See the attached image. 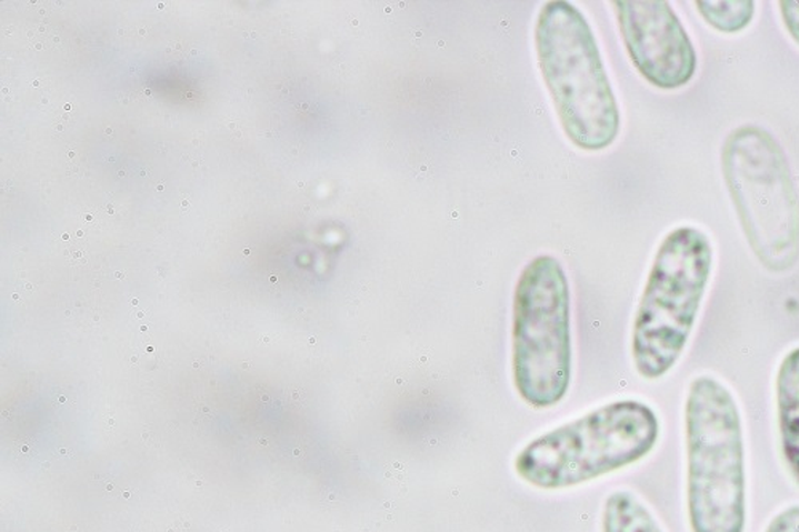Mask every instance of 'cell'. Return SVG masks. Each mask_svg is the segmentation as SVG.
Here are the masks:
<instances>
[{"label":"cell","mask_w":799,"mask_h":532,"mask_svg":"<svg viewBox=\"0 0 799 532\" xmlns=\"http://www.w3.org/2000/svg\"><path fill=\"white\" fill-rule=\"evenodd\" d=\"M196 484H197V486H202L203 481H202V480H197V481H196Z\"/></svg>","instance_id":"38"},{"label":"cell","mask_w":799,"mask_h":532,"mask_svg":"<svg viewBox=\"0 0 799 532\" xmlns=\"http://www.w3.org/2000/svg\"><path fill=\"white\" fill-rule=\"evenodd\" d=\"M32 87H40L39 80H34V82H32Z\"/></svg>","instance_id":"39"},{"label":"cell","mask_w":799,"mask_h":532,"mask_svg":"<svg viewBox=\"0 0 799 532\" xmlns=\"http://www.w3.org/2000/svg\"><path fill=\"white\" fill-rule=\"evenodd\" d=\"M106 490H108V491L114 490V484H111V483L106 484Z\"/></svg>","instance_id":"23"},{"label":"cell","mask_w":799,"mask_h":532,"mask_svg":"<svg viewBox=\"0 0 799 532\" xmlns=\"http://www.w3.org/2000/svg\"><path fill=\"white\" fill-rule=\"evenodd\" d=\"M262 342H264V344H269V342H271V338L264 337L262 338Z\"/></svg>","instance_id":"26"},{"label":"cell","mask_w":799,"mask_h":532,"mask_svg":"<svg viewBox=\"0 0 799 532\" xmlns=\"http://www.w3.org/2000/svg\"><path fill=\"white\" fill-rule=\"evenodd\" d=\"M536 52L561 127L583 151L615 143L620 112L597 39L579 9L547 2L536 21Z\"/></svg>","instance_id":"3"},{"label":"cell","mask_w":799,"mask_h":532,"mask_svg":"<svg viewBox=\"0 0 799 532\" xmlns=\"http://www.w3.org/2000/svg\"><path fill=\"white\" fill-rule=\"evenodd\" d=\"M783 27L799 46V0H782L779 3Z\"/></svg>","instance_id":"12"},{"label":"cell","mask_w":799,"mask_h":532,"mask_svg":"<svg viewBox=\"0 0 799 532\" xmlns=\"http://www.w3.org/2000/svg\"><path fill=\"white\" fill-rule=\"evenodd\" d=\"M167 532H177V530H174V528H168Z\"/></svg>","instance_id":"48"},{"label":"cell","mask_w":799,"mask_h":532,"mask_svg":"<svg viewBox=\"0 0 799 532\" xmlns=\"http://www.w3.org/2000/svg\"><path fill=\"white\" fill-rule=\"evenodd\" d=\"M242 368H243V370H248V368H250V363H243Z\"/></svg>","instance_id":"42"},{"label":"cell","mask_w":799,"mask_h":532,"mask_svg":"<svg viewBox=\"0 0 799 532\" xmlns=\"http://www.w3.org/2000/svg\"><path fill=\"white\" fill-rule=\"evenodd\" d=\"M66 257H68V260L72 265H82L87 262V253L86 251L80 250V248H72V250H68Z\"/></svg>","instance_id":"13"},{"label":"cell","mask_w":799,"mask_h":532,"mask_svg":"<svg viewBox=\"0 0 799 532\" xmlns=\"http://www.w3.org/2000/svg\"><path fill=\"white\" fill-rule=\"evenodd\" d=\"M116 279H120V280L126 279V273H123V272H116Z\"/></svg>","instance_id":"20"},{"label":"cell","mask_w":799,"mask_h":532,"mask_svg":"<svg viewBox=\"0 0 799 532\" xmlns=\"http://www.w3.org/2000/svg\"><path fill=\"white\" fill-rule=\"evenodd\" d=\"M229 129L236 130V123H233V122H232V123H229Z\"/></svg>","instance_id":"41"},{"label":"cell","mask_w":799,"mask_h":532,"mask_svg":"<svg viewBox=\"0 0 799 532\" xmlns=\"http://www.w3.org/2000/svg\"><path fill=\"white\" fill-rule=\"evenodd\" d=\"M12 298L14 299V301H18V299H20V294L14 293Z\"/></svg>","instance_id":"45"},{"label":"cell","mask_w":799,"mask_h":532,"mask_svg":"<svg viewBox=\"0 0 799 532\" xmlns=\"http://www.w3.org/2000/svg\"><path fill=\"white\" fill-rule=\"evenodd\" d=\"M765 532H799V505H790L780 510Z\"/></svg>","instance_id":"11"},{"label":"cell","mask_w":799,"mask_h":532,"mask_svg":"<svg viewBox=\"0 0 799 532\" xmlns=\"http://www.w3.org/2000/svg\"><path fill=\"white\" fill-rule=\"evenodd\" d=\"M220 532H229V531H228V530H224V531H220Z\"/></svg>","instance_id":"50"},{"label":"cell","mask_w":799,"mask_h":532,"mask_svg":"<svg viewBox=\"0 0 799 532\" xmlns=\"http://www.w3.org/2000/svg\"><path fill=\"white\" fill-rule=\"evenodd\" d=\"M63 240H69V235H68V234H63Z\"/></svg>","instance_id":"49"},{"label":"cell","mask_w":799,"mask_h":532,"mask_svg":"<svg viewBox=\"0 0 799 532\" xmlns=\"http://www.w3.org/2000/svg\"><path fill=\"white\" fill-rule=\"evenodd\" d=\"M53 42H54V43H60V42H61V39H60V38H58V36H54V38H53Z\"/></svg>","instance_id":"34"},{"label":"cell","mask_w":799,"mask_h":532,"mask_svg":"<svg viewBox=\"0 0 799 532\" xmlns=\"http://www.w3.org/2000/svg\"><path fill=\"white\" fill-rule=\"evenodd\" d=\"M137 319H144V312H138Z\"/></svg>","instance_id":"29"},{"label":"cell","mask_w":799,"mask_h":532,"mask_svg":"<svg viewBox=\"0 0 799 532\" xmlns=\"http://www.w3.org/2000/svg\"><path fill=\"white\" fill-rule=\"evenodd\" d=\"M713 269V247L699 229H673L658 248L635 313V370L658 381L683 355Z\"/></svg>","instance_id":"5"},{"label":"cell","mask_w":799,"mask_h":532,"mask_svg":"<svg viewBox=\"0 0 799 532\" xmlns=\"http://www.w3.org/2000/svg\"><path fill=\"white\" fill-rule=\"evenodd\" d=\"M61 120H64V122H68V120H69V114H64L63 118H61Z\"/></svg>","instance_id":"44"},{"label":"cell","mask_w":799,"mask_h":532,"mask_svg":"<svg viewBox=\"0 0 799 532\" xmlns=\"http://www.w3.org/2000/svg\"><path fill=\"white\" fill-rule=\"evenodd\" d=\"M66 171H68V174H79L80 173L79 167L74 165V163H69L68 169H66Z\"/></svg>","instance_id":"14"},{"label":"cell","mask_w":799,"mask_h":532,"mask_svg":"<svg viewBox=\"0 0 799 532\" xmlns=\"http://www.w3.org/2000/svg\"><path fill=\"white\" fill-rule=\"evenodd\" d=\"M83 220L90 222V224H94V222H97V218H94V214L91 213L83 214Z\"/></svg>","instance_id":"15"},{"label":"cell","mask_w":799,"mask_h":532,"mask_svg":"<svg viewBox=\"0 0 799 532\" xmlns=\"http://www.w3.org/2000/svg\"><path fill=\"white\" fill-rule=\"evenodd\" d=\"M697 12L722 34H737L751 23L755 2L751 0H697Z\"/></svg>","instance_id":"10"},{"label":"cell","mask_w":799,"mask_h":532,"mask_svg":"<svg viewBox=\"0 0 799 532\" xmlns=\"http://www.w3.org/2000/svg\"><path fill=\"white\" fill-rule=\"evenodd\" d=\"M106 134H108V137H111V134H112V129H106Z\"/></svg>","instance_id":"40"},{"label":"cell","mask_w":799,"mask_h":532,"mask_svg":"<svg viewBox=\"0 0 799 532\" xmlns=\"http://www.w3.org/2000/svg\"><path fill=\"white\" fill-rule=\"evenodd\" d=\"M776 404L780 450L799 484V348L788 352L777 370Z\"/></svg>","instance_id":"8"},{"label":"cell","mask_w":799,"mask_h":532,"mask_svg":"<svg viewBox=\"0 0 799 532\" xmlns=\"http://www.w3.org/2000/svg\"><path fill=\"white\" fill-rule=\"evenodd\" d=\"M24 288H27L28 291L34 290V288H32L31 283H27V287H24Z\"/></svg>","instance_id":"36"},{"label":"cell","mask_w":799,"mask_h":532,"mask_svg":"<svg viewBox=\"0 0 799 532\" xmlns=\"http://www.w3.org/2000/svg\"><path fill=\"white\" fill-rule=\"evenodd\" d=\"M259 443H261L262 446H268V444H269L268 440H266V439L259 440Z\"/></svg>","instance_id":"24"},{"label":"cell","mask_w":799,"mask_h":532,"mask_svg":"<svg viewBox=\"0 0 799 532\" xmlns=\"http://www.w3.org/2000/svg\"><path fill=\"white\" fill-rule=\"evenodd\" d=\"M6 32H7V34L12 36L13 28H12V27L7 28V31H6Z\"/></svg>","instance_id":"30"},{"label":"cell","mask_w":799,"mask_h":532,"mask_svg":"<svg viewBox=\"0 0 799 532\" xmlns=\"http://www.w3.org/2000/svg\"><path fill=\"white\" fill-rule=\"evenodd\" d=\"M623 46L637 71L651 86L677 90L697 71L692 40L666 0H616Z\"/></svg>","instance_id":"7"},{"label":"cell","mask_w":799,"mask_h":532,"mask_svg":"<svg viewBox=\"0 0 799 532\" xmlns=\"http://www.w3.org/2000/svg\"><path fill=\"white\" fill-rule=\"evenodd\" d=\"M140 36H146V29H144V28H141V29H140Z\"/></svg>","instance_id":"46"},{"label":"cell","mask_w":799,"mask_h":532,"mask_svg":"<svg viewBox=\"0 0 799 532\" xmlns=\"http://www.w3.org/2000/svg\"><path fill=\"white\" fill-rule=\"evenodd\" d=\"M157 272H159V275H160V277L166 275V271H163V269H160V268H159V269H157Z\"/></svg>","instance_id":"27"},{"label":"cell","mask_w":799,"mask_h":532,"mask_svg":"<svg viewBox=\"0 0 799 532\" xmlns=\"http://www.w3.org/2000/svg\"><path fill=\"white\" fill-rule=\"evenodd\" d=\"M243 254H246V257H248V254H251L250 248H246V250H243Z\"/></svg>","instance_id":"31"},{"label":"cell","mask_w":799,"mask_h":532,"mask_svg":"<svg viewBox=\"0 0 799 532\" xmlns=\"http://www.w3.org/2000/svg\"><path fill=\"white\" fill-rule=\"evenodd\" d=\"M74 155H76V152H74V151H69V152H68L69 159H72V157H74Z\"/></svg>","instance_id":"35"},{"label":"cell","mask_w":799,"mask_h":532,"mask_svg":"<svg viewBox=\"0 0 799 532\" xmlns=\"http://www.w3.org/2000/svg\"><path fill=\"white\" fill-rule=\"evenodd\" d=\"M189 526H191V523H189L188 520L182 521V528H184V530H188Z\"/></svg>","instance_id":"21"},{"label":"cell","mask_w":799,"mask_h":532,"mask_svg":"<svg viewBox=\"0 0 799 532\" xmlns=\"http://www.w3.org/2000/svg\"><path fill=\"white\" fill-rule=\"evenodd\" d=\"M181 210L188 213V211L191 210V202H189V200H182Z\"/></svg>","instance_id":"16"},{"label":"cell","mask_w":799,"mask_h":532,"mask_svg":"<svg viewBox=\"0 0 799 532\" xmlns=\"http://www.w3.org/2000/svg\"><path fill=\"white\" fill-rule=\"evenodd\" d=\"M114 424H116L114 419L109 418V419H108V425H114Z\"/></svg>","instance_id":"28"},{"label":"cell","mask_w":799,"mask_h":532,"mask_svg":"<svg viewBox=\"0 0 799 532\" xmlns=\"http://www.w3.org/2000/svg\"><path fill=\"white\" fill-rule=\"evenodd\" d=\"M54 130H57V131H63V130H64V126H61V123H58V126L54 127Z\"/></svg>","instance_id":"25"},{"label":"cell","mask_w":799,"mask_h":532,"mask_svg":"<svg viewBox=\"0 0 799 532\" xmlns=\"http://www.w3.org/2000/svg\"><path fill=\"white\" fill-rule=\"evenodd\" d=\"M142 440H144L146 443H151V433H149V432L142 433Z\"/></svg>","instance_id":"17"},{"label":"cell","mask_w":799,"mask_h":532,"mask_svg":"<svg viewBox=\"0 0 799 532\" xmlns=\"http://www.w3.org/2000/svg\"><path fill=\"white\" fill-rule=\"evenodd\" d=\"M277 280H279V279H277L276 275H272V277H271V282H272V283H277Z\"/></svg>","instance_id":"43"},{"label":"cell","mask_w":799,"mask_h":532,"mask_svg":"<svg viewBox=\"0 0 799 532\" xmlns=\"http://www.w3.org/2000/svg\"><path fill=\"white\" fill-rule=\"evenodd\" d=\"M513 384L529 406H557L572 374L571 294L565 269L549 254L521 272L513 294Z\"/></svg>","instance_id":"6"},{"label":"cell","mask_w":799,"mask_h":532,"mask_svg":"<svg viewBox=\"0 0 799 532\" xmlns=\"http://www.w3.org/2000/svg\"><path fill=\"white\" fill-rule=\"evenodd\" d=\"M601 532H663L659 521L630 491H615L605 501Z\"/></svg>","instance_id":"9"},{"label":"cell","mask_w":799,"mask_h":532,"mask_svg":"<svg viewBox=\"0 0 799 532\" xmlns=\"http://www.w3.org/2000/svg\"><path fill=\"white\" fill-rule=\"evenodd\" d=\"M131 363H138V357H131Z\"/></svg>","instance_id":"37"},{"label":"cell","mask_w":799,"mask_h":532,"mask_svg":"<svg viewBox=\"0 0 799 532\" xmlns=\"http://www.w3.org/2000/svg\"><path fill=\"white\" fill-rule=\"evenodd\" d=\"M659 435V418L649 404L616 400L532 440L513 468L539 490H567L637 464L655 450Z\"/></svg>","instance_id":"2"},{"label":"cell","mask_w":799,"mask_h":532,"mask_svg":"<svg viewBox=\"0 0 799 532\" xmlns=\"http://www.w3.org/2000/svg\"><path fill=\"white\" fill-rule=\"evenodd\" d=\"M108 213L116 214V207L112 205V203H109V205H108Z\"/></svg>","instance_id":"18"},{"label":"cell","mask_w":799,"mask_h":532,"mask_svg":"<svg viewBox=\"0 0 799 532\" xmlns=\"http://www.w3.org/2000/svg\"><path fill=\"white\" fill-rule=\"evenodd\" d=\"M64 402H66V397H60V403H64Z\"/></svg>","instance_id":"47"},{"label":"cell","mask_w":799,"mask_h":532,"mask_svg":"<svg viewBox=\"0 0 799 532\" xmlns=\"http://www.w3.org/2000/svg\"><path fill=\"white\" fill-rule=\"evenodd\" d=\"M686 506L691 532H746L742 415L731 390L697 377L685 403Z\"/></svg>","instance_id":"1"},{"label":"cell","mask_w":799,"mask_h":532,"mask_svg":"<svg viewBox=\"0 0 799 532\" xmlns=\"http://www.w3.org/2000/svg\"><path fill=\"white\" fill-rule=\"evenodd\" d=\"M721 169L737 220L762 268L772 273L793 269L799 192L782 145L761 127H739L722 144Z\"/></svg>","instance_id":"4"},{"label":"cell","mask_w":799,"mask_h":532,"mask_svg":"<svg viewBox=\"0 0 799 532\" xmlns=\"http://www.w3.org/2000/svg\"><path fill=\"white\" fill-rule=\"evenodd\" d=\"M43 46L42 43H36V50H42Z\"/></svg>","instance_id":"33"},{"label":"cell","mask_w":799,"mask_h":532,"mask_svg":"<svg viewBox=\"0 0 799 532\" xmlns=\"http://www.w3.org/2000/svg\"><path fill=\"white\" fill-rule=\"evenodd\" d=\"M262 403H269V395H261Z\"/></svg>","instance_id":"22"},{"label":"cell","mask_w":799,"mask_h":532,"mask_svg":"<svg viewBox=\"0 0 799 532\" xmlns=\"http://www.w3.org/2000/svg\"><path fill=\"white\" fill-rule=\"evenodd\" d=\"M38 31L40 32V34H43V32H47V24H40V27L38 28Z\"/></svg>","instance_id":"19"},{"label":"cell","mask_w":799,"mask_h":532,"mask_svg":"<svg viewBox=\"0 0 799 532\" xmlns=\"http://www.w3.org/2000/svg\"><path fill=\"white\" fill-rule=\"evenodd\" d=\"M123 498L130 499L131 498L130 491H126V493H123Z\"/></svg>","instance_id":"32"}]
</instances>
